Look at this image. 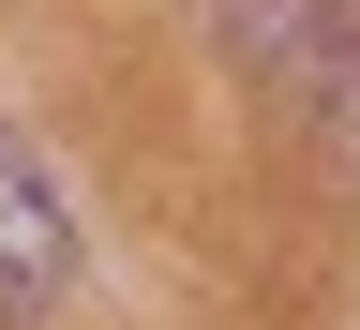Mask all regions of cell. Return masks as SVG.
I'll return each mask as SVG.
<instances>
[{
	"instance_id": "obj_2",
	"label": "cell",
	"mask_w": 360,
	"mask_h": 330,
	"mask_svg": "<svg viewBox=\"0 0 360 330\" xmlns=\"http://www.w3.org/2000/svg\"><path fill=\"white\" fill-rule=\"evenodd\" d=\"M60 270H75V225H60V180L30 165V135H0V330L60 300Z\"/></svg>"
},
{
	"instance_id": "obj_1",
	"label": "cell",
	"mask_w": 360,
	"mask_h": 330,
	"mask_svg": "<svg viewBox=\"0 0 360 330\" xmlns=\"http://www.w3.org/2000/svg\"><path fill=\"white\" fill-rule=\"evenodd\" d=\"M255 61H270V90H285V120L315 151L360 165V15L345 0H255Z\"/></svg>"
}]
</instances>
